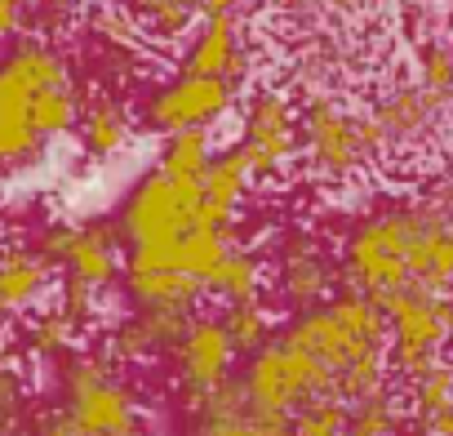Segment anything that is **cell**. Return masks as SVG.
I'll use <instances>...</instances> for the list:
<instances>
[{
  "instance_id": "cell-28",
  "label": "cell",
  "mask_w": 453,
  "mask_h": 436,
  "mask_svg": "<svg viewBox=\"0 0 453 436\" xmlns=\"http://www.w3.org/2000/svg\"><path fill=\"white\" fill-rule=\"evenodd\" d=\"M27 396H32L27 361L0 352V414H27Z\"/></svg>"
},
{
  "instance_id": "cell-17",
  "label": "cell",
  "mask_w": 453,
  "mask_h": 436,
  "mask_svg": "<svg viewBox=\"0 0 453 436\" xmlns=\"http://www.w3.org/2000/svg\"><path fill=\"white\" fill-rule=\"evenodd\" d=\"M125 294L134 299V308H204V285L182 268H125Z\"/></svg>"
},
{
  "instance_id": "cell-20",
  "label": "cell",
  "mask_w": 453,
  "mask_h": 436,
  "mask_svg": "<svg viewBox=\"0 0 453 436\" xmlns=\"http://www.w3.org/2000/svg\"><path fill=\"white\" fill-rule=\"evenodd\" d=\"M254 187H258V183H254V174H250V165L241 160L236 147H218L213 160H209V169L200 174V196H204L209 205H218V209L245 214Z\"/></svg>"
},
{
  "instance_id": "cell-4",
  "label": "cell",
  "mask_w": 453,
  "mask_h": 436,
  "mask_svg": "<svg viewBox=\"0 0 453 436\" xmlns=\"http://www.w3.org/2000/svg\"><path fill=\"white\" fill-rule=\"evenodd\" d=\"M258 187H276L298 169V94L280 81H254L241 90L236 143Z\"/></svg>"
},
{
  "instance_id": "cell-12",
  "label": "cell",
  "mask_w": 453,
  "mask_h": 436,
  "mask_svg": "<svg viewBox=\"0 0 453 436\" xmlns=\"http://www.w3.org/2000/svg\"><path fill=\"white\" fill-rule=\"evenodd\" d=\"M173 365H178V392H182V405L187 414L218 387L232 378V365H236V343L226 334V325L213 316V312H196L187 334L178 339L173 347Z\"/></svg>"
},
{
  "instance_id": "cell-8",
  "label": "cell",
  "mask_w": 453,
  "mask_h": 436,
  "mask_svg": "<svg viewBox=\"0 0 453 436\" xmlns=\"http://www.w3.org/2000/svg\"><path fill=\"white\" fill-rule=\"evenodd\" d=\"M241 90L226 76H200V72H169L160 81L142 85V98L134 103L138 129L147 134H173V129H213L226 116H236Z\"/></svg>"
},
{
  "instance_id": "cell-18",
  "label": "cell",
  "mask_w": 453,
  "mask_h": 436,
  "mask_svg": "<svg viewBox=\"0 0 453 436\" xmlns=\"http://www.w3.org/2000/svg\"><path fill=\"white\" fill-rule=\"evenodd\" d=\"M263 294H267V259L263 250L250 245H232L204 276V303H245Z\"/></svg>"
},
{
  "instance_id": "cell-11",
  "label": "cell",
  "mask_w": 453,
  "mask_h": 436,
  "mask_svg": "<svg viewBox=\"0 0 453 436\" xmlns=\"http://www.w3.org/2000/svg\"><path fill=\"white\" fill-rule=\"evenodd\" d=\"M120 241H125L120 223H111V218H85V223H50L36 237V250L45 263L63 268V276L107 290L120 272V259H116Z\"/></svg>"
},
{
  "instance_id": "cell-19",
  "label": "cell",
  "mask_w": 453,
  "mask_h": 436,
  "mask_svg": "<svg viewBox=\"0 0 453 436\" xmlns=\"http://www.w3.org/2000/svg\"><path fill=\"white\" fill-rule=\"evenodd\" d=\"M120 5L129 10V19L138 23V32L156 50H169V45L187 41V32L204 14V0H120Z\"/></svg>"
},
{
  "instance_id": "cell-31",
  "label": "cell",
  "mask_w": 453,
  "mask_h": 436,
  "mask_svg": "<svg viewBox=\"0 0 453 436\" xmlns=\"http://www.w3.org/2000/svg\"><path fill=\"white\" fill-rule=\"evenodd\" d=\"M32 27V0H0V45L27 36Z\"/></svg>"
},
{
  "instance_id": "cell-24",
  "label": "cell",
  "mask_w": 453,
  "mask_h": 436,
  "mask_svg": "<svg viewBox=\"0 0 453 436\" xmlns=\"http://www.w3.org/2000/svg\"><path fill=\"white\" fill-rule=\"evenodd\" d=\"M413 81L426 85L435 98L453 103V36L449 32L413 41Z\"/></svg>"
},
{
  "instance_id": "cell-10",
  "label": "cell",
  "mask_w": 453,
  "mask_h": 436,
  "mask_svg": "<svg viewBox=\"0 0 453 436\" xmlns=\"http://www.w3.org/2000/svg\"><path fill=\"white\" fill-rule=\"evenodd\" d=\"M200 209V178H173L165 169L142 174L125 205H120V237L125 245H151V241H178L196 228Z\"/></svg>"
},
{
  "instance_id": "cell-27",
  "label": "cell",
  "mask_w": 453,
  "mask_h": 436,
  "mask_svg": "<svg viewBox=\"0 0 453 436\" xmlns=\"http://www.w3.org/2000/svg\"><path fill=\"white\" fill-rule=\"evenodd\" d=\"M98 294H103V290H94V285H85V281H76V276H63V285H58V299H54V303L76 321V330H81V334H89V330L98 325V316H103Z\"/></svg>"
},
{
  "instance_id": "cell-25",
  "label": "cell",
  "mask_w": 453,
  "mask_h": 436,
  "mask_svg": "<svg viewBox=\"0 0 453 436\" xmlns=\"http://www.w3.org/2000/svg\"><path fill=\"white\" fill-rule=\"evenodd\" d=\"M232 245H241V237H236V232L191 228V232H182V241H178V268L204 285V276L218 268V259H222L226 250H232Z\"/></svg>"
},
{
  "instance_id": "cell-13",
  "label": "cell",
  "mask_w": 453,
  "mask_h": 436,
  "mask_svg": "<svg viewBox=\"0 0 453 436\" xmlns=\"http://www.w3.org/2000/svg\"><path fill=\"white\" fill-rule=\"evenodd\" d=\"M178 67L250 85V72H254V32H250V23L241 14H200V23L187 32Z\"/></svg>"
},
{
  "instance_id": "cell-5",
  "label": "cell",
  "mask_w": 453,
  "mask_h": 436,
  "mask_svg": "<svg viewBox=\"0 0 453 436\" xmlns=\"http://www.w3.org/2000/svg\"><path fill=\"white\" fill-rule=\"evenodd\" d=\"M58 387H63V405L81 418V427L89 436H142L147 414L134 396V387L120 378V370L111 361H103V352H81L72 347L67 356H58Z\"/></svg>"
},
{
  "instance_id": "cell-15",
  "label": "cell",
  "mask_w": 453,
  "mask_h": 436,
  "mask_svg": "<svg viewBox=\"0 0 453 436\" xmlns=\"http://www.w3.org/2000/svg\"><path fill=\"white\" fill-rule=\"evenodd\" d=\"M54 285V263L41 259V250H27L19 241L0 245V316L32 312Z\"/></svg>"
},
{
  "instance_id": "cell-30",
  "label": "cell",
  "mask_w": 453,
  "mask_h": 436,
  "mask_svg": "<svg viewBox=\"0 0 453 436\" xmlns=\"http://www.w3.org/2000/svg\"><path fill=\"white\" fill-rule=\"evenodd\" d=\"M196 432L191 436H258L250 423V409L241 414H191Z\"/></svg>"
},
{
  "instance_id": "cell-23",
  "label": "cell",
  "mask_w": 453,
  "mask_h": 436,
  "mask_svg": "<svg viewBox=\"0 0 453 436\" xmlns=\"http://www.w3.org/2000/svg\"><path fill=\"white\" fill-rule=\"evenodd\" d=\"M218 143H213V129H173L160 138V156H156V169L173 174V178H200L213 160Z\"/></svg>"
},
{
  "instance_id": "cell-35",
  "label": "cell",
  "mask_w": 453,
  "mask_h": 436,
  "mask_svg": "<svg viewBox=\"0 0 453 436\" xmlns=\"http://www.w3.org/2000/svg\"><path fill=\"white\" fill-rule=\"evenodd\" d=\"M0 178H5V169H0Z\"/></svg>"
},
{
  "instance_id": "cell-6",
  "label": "cell",
  "mask_w": 453,
  "mask_h": 436,
  "mask_svg": "<svg viewBox=\"0 0 453 436\" xmlns=\"http://www.w3.org/2000/svg\"><path fill=\"white\" fill-rule=\"evenodd\" d=\"M382 312H387V330H391V343H387L391 383L404 387L440 365V352L453 330V299L422 290V285H404L382 299Z\"/></svg>"
},
{
  "instance_id": "cell-3",
  "label": "cell",
  "mask_w": 453,
  "mask_h": 436,
  "mask_svg": "<svg viewBox=\"0 0 453 436\" xmlns=\"http://www.w3.org/2000/svg\"><path fill=\"white\" fill-rule=\"evenodd\" d=\"M280 339L307 356H316L320 365L334 370V378L360 361V356H373V352H387L391 343V330H387V312L378 299L360 294V290H338L329 303L311 308V312H298Z\"/></svg>"
},
{
  "instance_id": "cell-1",
  "label": "cell",
  "mask_w": 453,
  "mask_h": 436,
  "mask_svg": "<svg viewBox=\"0 0 453 436\" xmlns=\"http://www.w3.org/2000/svg\"><path fill=\"white\" fill-rule=\"evenodd\" d=\"M67 76H76L67 50L36 32L10 41L0 54V169H27L45 156L50 138L36 125V98Z\"/></svg>"
},
{
  "instance_id": "cell-32",
  "label": "cell",
  "mask_w": 453,
  "mask_h": 436,
  "mask_svg": "<svg viewBox=\"0 0 453 436\" xmlns=\"http://www.w3.org/2000/svg\"><path fill=\"white\" fill-rule=\"evenodd\" d=\"M267 0H204V14H250L263 10Z\"/></svg>"
},
{
  "instance_id": "cell-16",
  "label": "cell",
  "mask_w": 453,
  "mask_h": 436,
  "mask_svg": "<svg viewBox=\"0 0 453 436\" xmlns=\"http://www.w3.org/2000/svg\"><path fill=\"white\" fill-rule=\"evenodd\" d=\"M81 330H76V321L58 308V303H50V308H41V312H23V325L14 330V339H10V356H19V361H58V356H67L72 347H81Z\"/></svg>"
},
{
  "instance_id": "cell-22",
  "label": "cell",
  "mask_w": 453,
  "mask_h": 436,
  "mask_svg": "<svg viewBox=\"0 0 453 436\" xmlns=\"http://www.w3.org/2000/svg\"><path fill=\"white\" fill-rule=\"evenodd\" d=\"M222 325H226V334H232V343H236V352H258L263 343H272L276 339V321H280V312L272 308V299L263 294V299H245V303H222V316H218Z\"/></svg>"
},
{
  "instance_id": "cell-26",
  "label": "cell",
  "mask_w": 453,
  "mask_h": 436,
  "mask_svg": "<svg viewBox=\"0 0 453 436\" xmlns=\"http://www.w3.org/2000/svg\"><path fill=\"white\" fill-rule=\"evenodd\" d=\"M134 316H138V325L147 334L151 356H160V352H173L178 347V339L187 334V325H191L196 312H182V308H138Z\"/></svg>"
},
{
  "instance_id": "cell-29",
  "label": "cell",
  "mask_w": 453,
  "mask_h": 436,
  "mask_svg": "<svg viewBox=\"0 0 453 436\" xmlns=\"http://www.w3.org/2000/svg\"><path fill=\"white\" fill-rule=\"evenodd\" d=\"M27 436H89V432L81 427V418L67 405H50V409L27 414Z\"/></svg>"
},
{
  "instance_id": "cell-9",
  "label": "cell",
  "mask_w": 453,
  "mask_h": 436,
  "mask_svg": "<svg viewBox=\"0 0 453 436\" xmlns=\"http://www.w3.org/2000/svg\"><path fill=\"white\" fill-rule=\"evenodd\" d=\"M241 387H245L250 405L280 409V414H298L316 396H338L334 370L320 365L316 356L289 347L285 339H272L258 352H250V365L241 374Z\"/></svg>"
},
{
  "instance_id": "cell-7",
  "label": "cell",
  "mask_w": 453,
  "mask_h": 436,
  "mask_svg": "<svg viewBox=\"0 0 453 436\" xmlns=\"http://www.w3.org/2000/svg\"><path fill=\"white\" fill-rule=\"evenodd\" d=\"M365 112L373 121V134H378V147H382V165L413 160V156L440 147L453 134V103L435 98L413 76L387 81Z\"/></svg>"
},
{
  "instance_id": "cell-21",
  "label": "cell",
  "mask_w": 453,
  "mask_h": 436,
  "mask_svg": "<svg viewBox=\"0 0 453 436\" xmlns=\"http://www.w3.org/2000/svg\"><path fill=\"white\" fill-rule=\"evenodd\" d=\"M404 423H409V409H404V392L391 383L365 401H351L347 405V427L342 436H404Z\"/></svg>"
},
{
  "instance_id": "cell-33",
  "label": "cell",
  "mask_w": 453,
  "mask_h": 436,
  "mask_svg": "<svg viewBox=\"0 0 453 436\" xmlns=\"http://www.w3.org/2000/svg\"><path fill=\"white\" fill-rule=\"evenodd\" d=\"M10 339H14V330H10V316H0V352L10 347Z\"/></svg>"
},
{
  "instance_id": "cell-34",
  "label": "cell",
  "mask_w": 453,
  "mask_h": 436,
  "mask_svg": "<svg viewBox=\"0 0 453 436\" xmlns=\"http://www.w3.org/2000/svg\"><path fill=\"white\" fill-rule=\"evenodd\" d=\"M10 241V218H5V209H0V245Z\"/></svg>"
},
{
  "instance_id": "cell-2",
  "label": "cell",
  "mask_w": 453,
  "mask_h": 436,
  "mask_svg": "<svg viewBox=\"0 0 453 436\" xmlns=\"http://www.w3.org/2000/svg\"><path fill=\"white\" fill-rule=\"evenodd\" d=\"M373 165H382V147L369 112L338 94L298 98V169L316 187H351Z\"/></svg>"
},
{
  "instance_id": "cell-14",
  "label": "cell",
  "mask_w": 453,
  "mask_h": 436,
  "mask_svg": "<svg viewBox=\"0 0 453 436\" xmlns=\"http://www.w3.org/2000/svg\"><path fill=\"white\" fill-rule=\"evenodd\" d=\"M138 134V112L116 90H89L85 107L76 116V143L85 160H111L120 156Z\"/></svg>"
}]
</instances>
